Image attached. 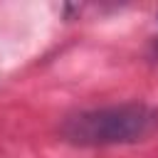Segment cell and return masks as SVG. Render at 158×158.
<instances>
[{
	"mask_svg": "<svg viewBox=\"0 0 158 158\" xmlns=\"http://www.w3.org/2000/svg\"><path fill=\"white\" fill-rule=\"evenodd\" d=\"M158 123L156 111L141 104H123L79 114L64 123V133L74 143H131L148 136Z\"/></svg>",
	"mask_w": 158,
	"mask_h": 158,
	"instance_id": "cell-1",
	"label": "cell"
}]
</instances>
